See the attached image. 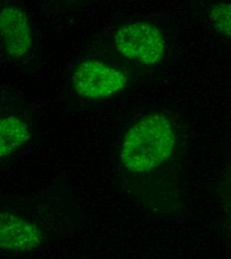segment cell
I'll use <instances>...</instances> for the list:
<instances>
[{
  "label": "cell",
  "mask_w": 231,
  "mask_h": 259,
  "mask_svg": "<svg viewBox=\"0 0 231 259\" xmlns=\"http://www.w3.org/2000/svg\"><path fill=\"white\" fill-rule=\"evenodd\" d=\"M115 44L125 57L153 66L164 58L167 41L158 25L143 21L122 26L115 35Z\"/></svg>",
  "instance_id": "7a4b0ae2"
},
{
  "label": "cell",
  "mask_w": 231,
  "mask_h": 259,
  "mask_svg": "<svg viewBox=\"0 0 231 259\" xmlns=\"http://www.w3.org/2000/svg\"><path fill=\"white\" fill-rule=\"evenodd\" d=\"M175 141V132L169 119L163 114H151L127 133L121 160L132 172H149L171 157Z\"/></svg>",
  "instance_id": "6da1fadb"
},
{
  "label": "cell",
  "mask_w": 231,
  "mask_h": 259,
  "mask_svg": "<svg viewBox=\"0 0 231 259\" xmlns=\"http://www.w3.org/2000/svg\"><path fill=\"white\" fill-rule=\"evenodd\" d=\"M41 232L32 224L12 214L3 212L0 215V243L12 252H25L38 247L41 243Z\"/></svg>",
  "instance_id": "5b68a950"
},
{
  "label": "cell",
  "mask_w": 231,
  "mask_h": 259,
  "mask_svg": "<svg viewBox=\"0 0 231 259\" xmlns=\"http://www.w3.org/2000/svg\"><path fill=\"white\" fill-rule=\"evenodd\" d=\"M30 138L27 125L17 117H8L0 122V156L7 157Z\"/></svg>",
  "instance_id": "8992f818"
},
{
  "label": "cell",
  "mask_w": 231,
  "mask_h": 259,
  "mask_svg": "<svg viewBox=\"0 0 231 259\" xmlns=\"http://www.w3.org/2000/svg\"><path fill=\"white\" fill-rule=\"evenodd\" d=\"M208 19L217 32L231 40V2H220L211 6Z\"/></svg>",
  "instance_id": "52a82bcc"
},
{
  "label": "cell",
  "mask_w": 231,
  "mask_h": 259,
  "mask_svg": "<svg viewBox=\"0 0 231 259\" xmlns=\"http://www.w3.org/2000/svg\"><path fill=\"white\" fill-rule=\"evenodd\" d=\"M2 45L14 58L23 56L32 45V34L26 14L14 5H5L0 12Z\"/></svg>",
  "instance_id": "277c9868"
},
{
  "label": "cell",
  "mask_w": 231,
  "mask_h": 259,
  "mask_svg": "<svg viewBox=\"0 0 231 259\" xmlns=\"http://www.w3.org/2000/svg\"><path fill=\"white\" fill-rule=\"evenodd\" d=\"M73 85L81 97L102 100L123 90L127 85V78L112 66L99 61H85L75 70Z\"/></svg>",
  "instance_id": "3957f363"
}]
</instances>
